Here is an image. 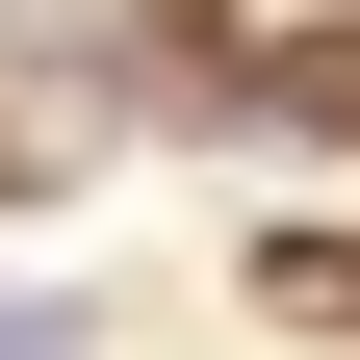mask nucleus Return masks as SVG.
<instances>
[]
</instances>
